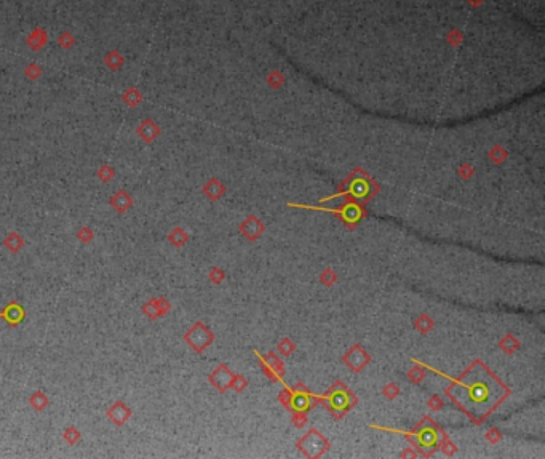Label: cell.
Returning <instances> with one entry per match:
<instances>
[{
    "label": "cell",
    "mask_w": 545,
    "mask_h": 459,
    "mask_svg": "<svg viewBox=\"0 0 545 459\" xmlns=\"http://www.w3.org/2000/svg\"><path fill=\"white\" fill-rule=\"evenodd\" d=\"M131 416H133L131 408L123 400H116L106 410V418L117 427L125 426L126 422L130 421Z\"/></svg>",
    "instance_id": "obj_1"
},
{
    "label": "cell",
    "mask_w": 545,
    "mask_h": 459,
    "mask_svg": "<svg viewBox=\"0 0 545 459\" xmlns=\"http://www.w3.org/2000/svg\"><path fill=\"white\" fill-rule=\"evenodd\" d=\"M184 339L189 342V346L192 349H195L197 352H200V350H203L208 346V342L211 341V335L202 323H197L195 327H192L184 335Z\"/></svg>",
    "instance_id": "obj_2"
},
{
    "label": "cell",
    "mask_w": 545,
    "mask_h": 459,
    "mask_svg": "<svg viewBox=\"0 0 545 459\" xmlns=\"http://www.w3.org/2000/svg\"><path fill=\"white\" fill-rule=\"evenodd\" d=\"M171 309V304L168 303L165 298H150L147 303H144L141 307V312L150 320H155Z\"/></svg>",
    "instance_id": "obj_3"
},
{
    "label": "cell",
    "mask_w": 545,
    "mask_h": 459,
    "mask_svg": "<svg viewBox=\"0 0 545 459\" xmlns=\"http://www.w3.org/2000/svg\"><path fill=\"white\" fill-rule=\"evenodd\" d=\"M160 133H162L160 125L155 123L150 117L144 119L142 122L138 125V128H136V136L139 138V140H142L146 144L154 143L157 138L160 136Z\"/></svg>",
    "instance_id": "obj_4"
},
{
    "label": "cell",
    "mask_w": 545,
    "mask_h": 459,
    "mask_svg": "<svg viewBox=\"0 0 545 459\" xmlns=\"http://www.w3.org/2000/svg\"><path fill=\"white\" fill-rule=\"evenodd\" d=\"M24 317H26L24 307L20 303H15V301L8 303L3 307V311L0 312V318H3L10 327H18V325L24 320Z\"/></svg>",
    "instance_id": "obj_5"
},
{
    "label": "cell",
    "mask_w": 545,
    "mask_h": 459,
    "mask_svg": "<svg viewBox=\"0 0 545 459\" xmlns=\"http://www.w3.org/2000/svg\"><path fill=\"white\" fill-rule=\"evenodd\" d=\"M109 205H111L117 213L123 215L133 207V197L125 189H118L117 192H114L111 195V198H109Z\"/></svg>",
    "instance_id": "obj_6"
},
{
    "label": "cell",
    "mask_w": 545,
    "mask_h": 459,
    "mask_svg": "<svg viewBox=\"0 0 545 459\" xmlns=\"http://www.w3.org/2000/svg\"><path fill=\"white\" fill-rule=\"evenodd\" d=\"M47 44H48V32L45 31V27H40V26L35 27L26 39V45L31 48L32 51L44 50Z\"/></svg>",
    "instance_id": "obj_7"
},
{
    "label": "cell",
    "mask_w": 545,
    "mask_h": 459,
    "mask_svg": "<svg viewBox=\"0 0 545 459\" xmlns=\"http://www.w3.org/2000/svg\"><path fill=\"white\" fill-rule=\"evenodd\" d=\"M26 245V240L23 239V235L18 231H11L3 240V246L7 248L11 255H16L23 250V246Z\"/></svg>",
    "instance_id": "obj_8"
},
{
    "label": "cell",
    "mask_w": 545,
    "mask_h": 459,
    "mask_svg": "<svg viewBox=\"0 0 545 459\" xmlns=\"http://www.w3.org/2000/svg\"><path fill=\"white\" fill-rule=\"evenodd\" d=\"M142 99H144V96L141 93V90L136 88V87H128L122 93L123 104L126 107H130V109H135V107H138L142 102Z\"/></svg>",
    "instance_id": "obj_9"
},
{
    "label": "cell",
    "mask_w": 545,
    "mask_h": 459,
    "mask_svg": "<svg viewBox=\"0 0 545 459\" xmlns=\"http://www.w3.org/2000/svg\"><path fill=\"white\" fill-rule=\"evenodd\" d=\"M102 61H104L107 69H111V71H120V69L123 68V64H125V56L118 50H111V51H107L106 55H104V59H102Z\"/></svg>",
    "instance_id": "obj_10"
},
{
    "label": "cell",
    "mask_w": 545,
    "mask_h": 459,
    "mask_svg": "<svg viewBox=\"0 0 545 459\" xmlns=\"http://www.w3.org/2000/svg\"><path fill=\"white\" fill-rule=\"evenodd\" d=\"M29 405L35 410V411H44V410L50 405V398L44 390H35L29 397Z\"/></svg>",
    "instance_id": "obj_11"
},
{
    "label": "cell",
    "mask_w": 545,
    "mask_h": 459,
    "mask_svg": "<svg viewBox=\"0 0 545 459\" xmlns=\"http://www.w3.org/2000/svg\"><path fill=\"white\" fill-rule=\"evenodd\" d=\"M63 438L66 440V443H68V445L75 446L78 442H80L82 434H80V431H78L75 426H68V427L64 429V432H63Z\"/></svg>",
    "instance_id": "obj_12"
},
{
    "label": "cell",
    "mask_w": 545,
    "mask_h": 459,
    "mask_svg": "<svg viewBox=\"0 0 545 459\" xmlns=\"http://www.w3.org/2000/svg\"><path fill=\"white\" fill-rule=\"evenodd\" d=\"M96 178H98L101 183L107 184V183H111L114 178H116V170H114V168L109 165V164H102L98 168V171H96Z\"/></svg>",
    "instance_id": "obj_13"
},
{
    "label": "cell",
    "mask_w": 545,
    "mask_h": 459,
    "mask_svg": "<svg viewBox=\"0 0 545 459\" xmlns=\"http://www.w3.org/2000/svg\"><path fill=\"white\" fill-rule=\"evenodd\" d=\"M75 42H77V39H75V35L72 34V32H69V31H63L61 34L58 35V45L63 48V50H71V48H74V45H75Z\"/></svg>",
    "instance_id": "obj_14"
},
{
    "label": "cell",
    "mask_w": 545,
    "mask_h": 459,
    "mask_svg": "<svg viewBox=\"0 0 545 459\" xmlns=\"http://www.w3.org/2000/svg\"><path fill=\"white\" fill-rule=\"evenodd\" d=\"M42 74H44V69H42L37 63H31L24 68V77H27L29 80H32V82L39 80V78L42 77Z\"/></svg>",
    "instance_id": "obj_15"
},
{
    "label": "cell",
    "mask_w": 545,
    "mask_h": 459,
    "mask_svg": "<svg viewBox=\"0 0 545 459\" xmlns=\"http://www.w3.org/2000/svg\"><path fill=\"white\" fill-rule=\"evenodd\" d=\"M168 240L171 242L174 246H181V245H184L186 242H187V234L183 231V229L176 227V229H173V231L169 232Z\"/></svg>",
    "instance_id": "obj_16"
},
{
    "label": "cell",
    "mask_w": 545,
    "mask_h": 459,
    "mask_svg": "<svg viewBox=\"0 0 545 459\" xmlns=\"http://www.w3.org/2000/svg\"><path fill=\"white\" fill-rule=\"evenodd\" d=\"M77 239L82 242V243H90L93 239H95V232L92 227L88 226H82L80 229L77 231Z\"/></svg>",
    "instance_id": "obj_17"
},
{
    "label": "cell",
    "mask_w": 545,
    "mask_h": 459,
    "mask_svg": "<svg viewBox=\"0 0 545 459\" xmlns=\"http://www.w3.org/2000/svg\"><path fill=\"white\" fill-rule=\"evenodd\" d=\"M269 82L272 83V87L280 85V83L283 82V75L280 74V72H272L270 77H269Z\"/></svg>",
    "instance_id": "obj_18"
},
{
    "label": "cell",
    "mask_w": 545,
    "mask_h": 459,
    "mask_svg": "<svg viewBox=\"0 0 545 459\" xmlns=\"http://www.w3.org/2000/svg\"><path fill=\"white\" fill-rule=\"evenodd\" d=\"M448 40L451 42L452 45H457V44H461L462 42V34L459 32V31H452L450 35H448Z\"/></svg>",
    "instance_id": "obj_19"
}]
</instances>
